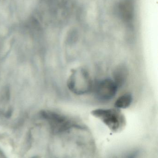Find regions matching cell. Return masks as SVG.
I'll use <instances>...</instances> for the list:
<instances>
[{"label": "cell", "instance_id": "6da1fadb", "mask_svg": "<svg viewBox=\"0 0 158 158\" xmlns=\"http://www.w3.org/2000/svg\"><path fill=\"white\" fill-rule=\"evenodd\" d=\"M92 114L113 132L120 131L126 125L125 116L118 109H98L93 110Z\"/></svg>", "mask_w": 158, "mask_h": 158}, {"label": "cell", "instance_id": "7a4b0ae2", "mask_svg": "<svg viewBox=\"0 0 158 158\" xmlns=\"http://www.w3.org/2000/svg\"><path fill=\"white\" fill-rule=\"evenodd\" d=\"M69 89L79 95L88 94L92 86V82L88 71L82 68L72 70L67 81Z\"/></svg>", "mask_w": 158, "mask_h": 158}, {"label": "cell", "instance_id": "3957f363", "mask_svg": "<svg viewBox=\"0 0 158 158\" xmlns=\"http://www.w3.org/2000/svg\"><path fill=\"white\" fill-rule=\"evenodd\" d=\"M118 88L112 79H105L100 81L96 85L95 93L100 100L108 101L116 96Z\"/></svg>", "mask_w": 158, "mask_h": 158}, {"label": "cell", "instance_id": "277c9868", "mask_svg": "<svg viewBox=\"0 0 158 158\" xmlns=\"http://www.w3.org/2000/svg\"><path fill=\"white\" fill-rule=\"evenodd\" d=\"M128 70L123 65L118 66L113 71V79L118 87L122 86L126 82L128 78Z\"/></svg>", "mask_w": 158, "mask_h": 158}, {"label": "cell", "instance_id": "5b68a950", "mask_svg": "<svg viewBox=\"0 0 158 158\" xmlns=\"http://www.w3.org/2000/svg\"><path fill=\"white\" fill-rule=\"evenodd\" d=\"M133 97L129 93L123 94L116 100L115 106L116 108L126 109L129 107L132 103Z\"/></svg>", "mask_w": 158, "mask_h": 158}, {"label": "cell", "instance_id": "8992f818", "mask_svg": "<svg viewBox=\"0 0 158 158\" xmlns=\"http://www.w3.org/2000/svg\"><path fill=\"white\" fill-rule=\"evenodd\" d=\"M33 158H35V157H33Z\"/></svg>", "mask_w": 158, "mask_h": 158}]
</instances>
